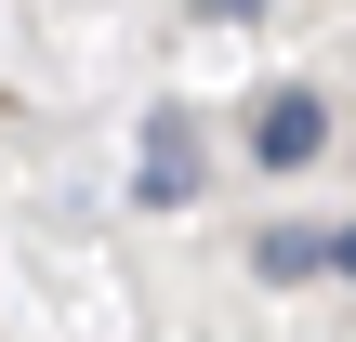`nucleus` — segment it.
<instances>
[{"label":"nucleus","mask_w":356,"mask_h":342,"mask_svg":"<svg viewBox=\"0 0 356 342\" xmlns=\"http://www.w3.org/2000/svg\"><path fill=\"white\" fill-rule=\"evenodd\" d=\"M317 145H330V105H317V92H264V119H251V158H264V171H304Z\"/></svg>","instance_id":"f257e3e1"},{"label":"nucleus","mask_w":356,"mask_h":342,"mask_svg":"<svg viewBox=\"0 0 356 342\" xmlns=\"http://www.w3.org/2000/svg\"><path fill=\"white\" fill-rule=\"evenodd\" d=\"M145 198H159V211L185 198V119H159V132H145Z\"/></svg>","instance_id":"f03ea898"},{"label":"nucleus","mask_w":356,"mask_h":342,"mask_svg":"<svg viewBox=\"0 0 356 342\" xmlns=\"http://www.w3.org/2000/svg\"><path fill=\"white\" fill-rule=\"evenodd\" d=\"M330 264H343V277H356V224H343V237H330Z\"/></svg>","instance_id":"7ed1b4c3"}]
</instances>
